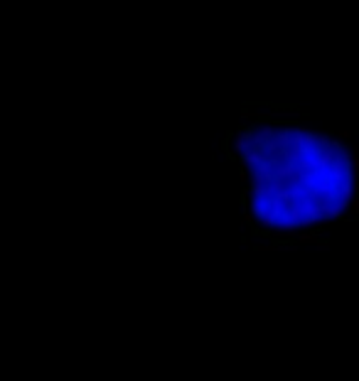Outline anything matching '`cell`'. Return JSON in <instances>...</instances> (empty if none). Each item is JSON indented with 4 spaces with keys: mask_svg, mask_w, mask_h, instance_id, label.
<instances>
[{
    "mask_svg": "<svg viewBox=\"0 0 359 381\" xmlns=\"http://www.w3.org/2000/svg\"><path fill=\"white\" fill-rule=\"evenodd\" d=\"M251 148V128H239V131H234V133L229 135L227 140V150L231 157H241L246 150Z\"/></svg>",
    "mask_w": 359,
    "mask_h": 381,
    "instance_id": "obj_1",
    "label": "cell"
},
{
    "mask_svg": "<svg viewBox=\"0 0 359 381\" xmlns=\"http://www.w3.org/2000/svg\"><path fill=\"white\" fill-rule=\"evenodd\" d=\"M293 239H295L298 246H300V244H315V241L320 239V231H298Z\"/></svg>",
    "mask_w": 359,
    "mask_h": 381,
    "instance_id": "obj_2",
    "label": "cell"
},
{
    "mask_svg": "<svg viewBox=\"0 0 359 381\" xmlns=\"http://www.w3.org/2000/svg\"><path fill=\"white\" fill-rule=\"evenodd\" d=\"M256 251H259V253H266V251H276V241H273V244H256Z\"/></svg>",
    "mask_w": 359,
    "mask_h": 381,
    "instance_id": "obj_3",
    "label": "cell"
},
{
    "mask_svg": "<svg viewBox=\"0 0 359 381\" xmlns=\"http://www.w3.org/2000/svg\"><path fill=\"white\" fill-rule=\"evenodd\" d=\"M315 246H318V251L325 253V251H330V241H327V239H318V241H315Z\"/></svg>",
    "mask_w": 359,
    "mask_h": 381,
    "instance_id": "obj_4",
    "label": "cell"
},
{
    "mask_svg": "<svg viewBox=\"0 0 359 381\" xmlns=\"http://www.w3.org/2000/svg\"><path fill=\"white\" fill-rule=\"evenodd\" d=\"M352 131H340V133H337V138H340V140H349V138H352Z\"/></svg>",
    "mask_w": 359,
    "mask_h": 381,
    "instance_id": "obj_5",
    "label": "cell"
}]
</instances>
